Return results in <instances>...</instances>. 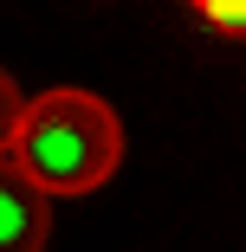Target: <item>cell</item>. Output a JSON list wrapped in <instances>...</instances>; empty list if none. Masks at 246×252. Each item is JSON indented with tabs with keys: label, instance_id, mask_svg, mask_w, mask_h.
<instances>
[{
	"label": "cell",
	"instance_id": "obj_1",
	"mask_svg": "<svg viewBox=\"0 0 246 252\" xmlns=\"http://www.w3.org/2000/svg\"><path fill=\"white\" fill-rule=\"evenodd\" d=\"M123 162V123L97 91L59 84L26 97V117L13 136V168L52 200V194H91Z\"/></svg>",
	"mask_w": 246,
	"mask_h": 252
},
{
	"label": "cell",
	"instance_id": "obj_2",
	"mask_svg": "<svg viewBox=\"0 0 246 252\" xmlns=\"http://www.w3.org/2000/svg\"><path fill=\"white\" fill-rule=\"evenodd\" d=\"M52 200H45L13 162H0V252H45Z\"/></svg>",
	"mask_w": 246,
	"mask_h": 252
},
{
	"label": "cell",
	"instance_id": "obj_3",
	"mask_svg": "<svg viewBox=\"0 0 246 252\" xmlns=\"http://www.w3.org/2000/svg\"><path fill=\"white\" fill-rule=\"evenodd\" d=\"M188 13L220 39H246V0H188Z\"/></svg>",
	"mask_w": 246,
	"mask_h": 252
},
{
	"label": "cell",
	"instance_id": "obj_4",
	"mask_svg": "<svg viewBox=\"0 0 246 252\" xmlns=\"http://www.w3.org/2000/svg\"><path fill=\"white\" fill-rule=\"evenodd\" d=\"M20 117H26V97L20 84L0 71V162H13V136H20Z\"/></svg>",
	"mask_w": 246,
	"mask_h": 252
}]
</instances>
